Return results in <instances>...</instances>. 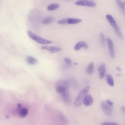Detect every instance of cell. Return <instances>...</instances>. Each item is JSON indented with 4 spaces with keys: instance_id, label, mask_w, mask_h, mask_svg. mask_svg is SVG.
Masks as SVG:
<instances>
[{
    "instance_id": "obj_17",
    "label": "cell",
    "mask_w": 125,
    "mask_h": 125,
    "mask_svg": "<svg viewBox=\"0 0 125 125\" xmlns=\"http://www.w3.org/2000/svg\"><path fill=\"white\" fill-rule=\"evenodd\" d=\"M94 69V66L93 63H90L86 69L87 73L91 75L93 73Z\"/></svg>"
},
{
    "instance_id": "obj_27",
    "label": "cell",
    "mask_w": 125,
    "mask_h": 125,
    "mask_svg": "<svg viewBox=\"0 0 125 125\" xmlns=\"http://www.w3.org/2000/svg\"></svg>"
},
{
    "instance_id": "obj_18",
    "label": "cell",
    "mask_w": 125,
    "mask_h": 125,
    "mask_svg": "<svg viewBox=\"0 0 125 125\" xmlns=\"http://www.w3.org/2000/svg\"><path fill=\"white\" fill-rule=\"evenodd\" d=\"M54 20V18L53 17L50 16L44 19L42 21V24L46 25L53 22Z\"/></svg>"
},
{
    "instance_id": "obj_1",
    "label": "cell",
    "mask_w": 125,
    "mask_h": 125,
    "mask_svg": "<svg viewBox=\"0 0 125 125\" xmlns=\"http://www.w3.org/2000/svg\"><path fill=\"white\" fill-rule=\"evenodd\" d=\"M55 86L56 91L60 94L63 101L67 104L70 105L71 99L68 82L63 80H59L56 83Z\"/></svg>"
},
{
    "instance_id": "obj_24",
    "label": "cell",
    "mask_w": 125,
    "mask_h": 125,
    "mask_svg": "<svg viewBox=\"0 0 125 125\" xmlns=\"http://www.w3.org/2000/svg\"><path fill=\"white\" fill-rule=\"evenodd\" d=\"M121 110L122 111L124 112L125 113V107L124 106H123L121 107Z\"/></svg>"
},
{
    "instance_id": "obj_2",
    "label": "cell",
    "mask_w": 125,
    "mask_h": 125,
    "mask_svg": "<svg viewBox=\"0 0 125 125\" xmlns=\"http://www.w3.org/2000/svg\"><path fill=\"white\" fill-rule=\"evenodd\" d=\"M90 87L86 86L83 88L80 92L76 98L74 103V105L78 107L83 103V100L89 91Z\"/></svg>"
},
{
    "instance_id": "obj_7",
    "label": "cell",
    "mask_w": 125,
    "mask_h": 125,
    "mask_svg": "<svg viewBox=\"0 0 125 125\" xmlns=\"http://www.w3.org/2000/svg\"><path fill=\"white\" fill-rule=\"evenodd\" d=\"M107 43L111 57L113 58L115 57L114 48L113 43L112 40L109 38L107 39Z\"/></svg>"
},
{
    "instance_id": "obj_26",
    "label": "cell",
    "mask_w": 125,
    "mask_h": 125,
    "mask_svg": "<svg viewBox=\"0 0 125 125\" xmlns=\"http://www.w3.org/2000/svg\"><path fill=\"white\" fill-rule=\"evenodd\" d=\"M116 69L118 70L119 71H120L121 70V69L120 68L118 67H116Z\"/></svg>"
},
{
    "instance_id": "obj_5",
    "label": "cell",
    "mask_w": 125,
    "mask_h": 125,
    "mask_svg": "<svg viewBox=\"0 0 125 125\" xmlns=\"http://www.w3.org/2000/svg\"><path fill=\"white\" fill-rule=\"evenodd\" d=\"M113 105L109 104L106 101L102 102L101 104V106L105 114L107 115L111 116L113 113Z\"/></svg>"
},
{
    "instance_id": "obj_16",
    "label": "cell",
    "mask_w": 125,
    "mask_h": 125,
    "mask_svg": "<svg viewBox=\"0 0 125 125\" xmlns=\"http://www.w3.org/2000/svg\"><path fill=\"white\" fill-rule=\"evenodd\" d=\"M106 80L108 84L111 86H113L114 82L113 78L110 74H108L106 76Z\"/></svg>"
},
{
    "instance_id": "obj_3",
    "label": "cell",
    "mask_w": 125,
    "mask_h": 125,
    "mask_svg": "<svg viewBox=\"0 0 125 125\" xmlns=\"http://www.w3.org/2000/svg\"><path fill=\"white\" fill-rule=\"evenodd\" d=\"M27 33L28 35L31 38L39 44H45L52 43V41L43 38L30 31H28Z\"/></svg>"
},
{
    "instance_id": "obj_6",
    "label": "cell",
    "mask_w": 125,
    "mask_h": 125,
    "mask_svg": "<svg viewBox=\"0 0 125 125\" xmlns=\"http://www.w3.org/2000/svg\"><path fill=\"white\" fill-rule=\"evenodd\" d=\"M75 4L76 5L90 7H94L96 6V3L94 2L87 0H79L75 2Z\"/></svg>"
},
{
    "instance_id": "obj_8",
    "label": "cell",
    "mask_w": 125,
    "mask_h": 125,
    "mask_svg": "<svg viewBox=\"0 0 125 125\" xmlns=\"http://www.w3.org/2000/svg\"><path fill=\"white\" fill-rule=\"evenodd\" d=\"M98 70L99 73V79H103L105 76V73L106 68L105 64L104 63L101 64L98 67Z\"/></svg>"
},
{
    "instance_id": "obj_11",
    "label": "cell",
    "mask_w": 125,
    "mask_h": 125,
    "mask_svg": "<svg viewBox=\"0 0 125 125\" xmlns=\"http://www.w3.org/2000/svg\"><path fill=\"white\" fill-rule=\"evenodd\" d=\"M82 47H83L87 49L88 48V45L86 42L81 41L76 44L74 46V49L76 51H78Z\"/></svg>"
},
{
    "instance_id": "obj_4",
    "label": "cell",
    "mask_w": 125,
    "mask_h": 125,
    "mask_svg": "<svg viewBox=\"0 0 125 125\" xmlns=\"http://www.w3.org/2000/svg\"><path fill=\"white\" fill-rule=\"evenodd\" d=\"M106 17L107 21L114 28L116 34L119 37H122V34L120 30L113 17L109 14L106 15Z\"/></svg>"
},
{
    "instance_id": "obj_13",
    "label": "cell",
    "mask_w": 125,
    "mask_h": 125,
    "mask_svg": "<svg viewBox=\"0 0 125 125\" xmlns=\"http://www.w3.org/2000/svg\"><path fill=\"white\" fill-rule=\"evenodd\" d=\"M81 19L75 18H67V24H75L78 23L82 21Z\"/></svg>"
},
{
    "instance_id": "obj_23",
    "label": "cell",
    "mask_w": 125,
    "mask_h": 125,
    "mask_svg": "<svg viewBox=\"0 0 125 125\" xmlns=\"http://www.w3.org/2000/svg\"><path fill=\"white\" fill-rule=\"evenodd\" d=\"M119 125V124L117 123L114 122H104L102 123L101 124V125Z\"/></svg>"
},
{
    "instance_id": "obj_15",
    "label": "cell",
    "mask_w": 125,
    "mask_h": 125,
    "mask_svg": "<svg viewBox=\"0 0 125 125\" xmlns=\"http://www.w3.org/2000/svg\"><path fill=\"white\" fill-rule=\"evenodd\" d=\"M26 60L29 64L32 65L36 64L37 62L36 59L31 56H29L27 57Z\"/></svg>"
},
{
    "instance_id": "obj_12",
    "label": "cell",
    "mask_w": 125,
    "mask_h": 125,
    "mask_svg": "<svg viewBox=\"0 0 125 125\" xmlns=\"http://www.w3.org/2000/svg\"><path fill=\"white\" fill-rule=\"evenodd\" d=\"M19 108V115L20 117H25L28 115V110L26 108Z\"/></svg>"
},
{
    "instance_id": "obj_25",
    "label": "cell",
    "mask_w": 125,
    "mask_h": 125,
    "mask_svg": "<svg viewBox=\"0 0 125 125\" xmlns=\"http://www.w3.org/2000/svg\"><path fill=\"white\" fill-rule=\"evenodd\" d=\"M18 108H21V104H19L18 105Z\"/></svg>"
},
{
    "instance_id": "obj_10",
    "label": "cell",
    "mask_w": 125,
    "mask_h": 125,
    "mask_svg": "<svg viewBox=\"0 0 125 125\" xmlns=\"http://www.w3.org/2000/svg\"><path fill=\"white\" fill-rule=\"evenodd\" d=\"M93 98L90 94H87L84 98L83 103L86 106H89L91 105L93 103Z\"/></svg>"
},
{
    "instance_id": "obj_21",
    "label": "cell",
    "mask_w": 125,
    "mask_h": 125,
    "mask_svg": "<svg viewBox=\"0 0 125 125\" xmlns=\"http://www.w3.org/2000/svg\"><path fill=\"white\" fill-rule=\"evenodd\" d=\"M100 38L101 43L102 45H104L105 42V37L104 34L101 32L100 34Z\"/></svg>"
},
{
    "instance_id": "obj_19",
    "label": "cell",
    "mask_w": 125,
    "mask_h": 125,
    "mask_svg": "<svg viewBox=\"0 0 125 125\" xmlns=\"http://www.w3.org/2000/svg\"><path fill=\"white\" fill-rule=\"evenodd\" d=\"M116 2L119 8L123 10L125 9V3L121 0H116Z\"/></svg>"
},
{
    "instance_id": "obj_22",
    "label": "cell",
    "mask_w": 125,
    "mask_h": 125,
    "mask_svg": "<svg viewBox=\"0 0 125 125\" xmlns=\"http://www.w3.org/2000/svg\"><path fill=\"white\" fill-rule=\"evenodd\" d=\"M57 23L61 25L67 24V18L59 20L57 21Z\"/></svg>"
},
{
    "instance_id": "obj_20",
    "label": "cell",
    "mask_w": 125,
    "mask_h": 125,
    "mask_svg": "<svg viewBox=\"0 0 125 125\" xmlns=\"http://www.w3.org/2000/svg\"><path fill=\"white\" fill-rule=\"evenodd\" d=\"M64 61L68 66L70 67L72 66V62L70 58L68 57L65 58L64 59Z\"/></svg>"
},
{
    "instance_id": "obj_9",
    "label": "cell",
    "mask_w": 125,
    "mask_h": 125,
    "mask_svg": "<svg viewBox=\"0 0 125 125\" xmlns=\"http://www.w3.org/2000/svg\"><path fill=\"white\" fill-rule=\"evenodd\" d=\"M41 48L47 50L50 53H54L60 51L61 50V48L60 47L48 46H42Z\"/></svg>"
},
{
    "instance_id": "obj_14",
    "label": "cell",
    "mask_w": 125,
    "mask_h": 125,
    "mask_svg": "<svg viewBox=\"0 0 125 125\" xmlns=\"http://www.w3.org/2000/svg\"><path fill=\"white\" fill-rule=\"evenodd\" d=\"M59 5L57 3H53L50 4L47 7V10L49 11H52L58 9Z\"/></svg>"
}]
</instances>
